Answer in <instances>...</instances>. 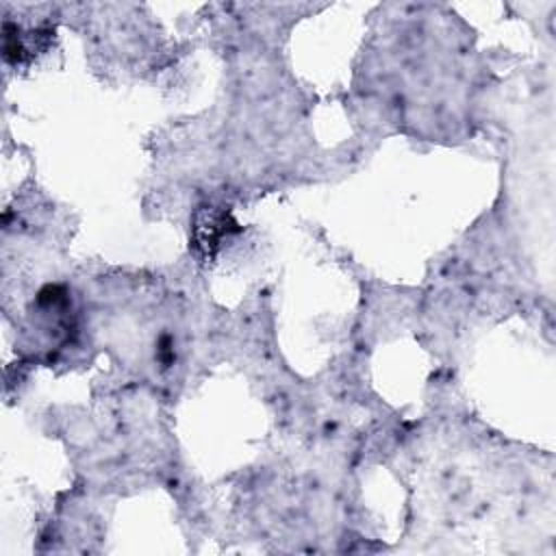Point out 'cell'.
I'll use <instances>...</instances> for the list:
<instances>
[{
  "label": "cell",
  "instance_id": "cell-1",
  "mask_svg": "<svg viewBox=\"0 0 556 556\" xmlns=\"http://www.w3.org/2000/svg\"><path fill=\"white\" fill-rule=\"evenodd\" d=\"M237 230V222L230 211L224 206H200L193 215L191 224V245L200 258H211L228 239L230 232Z\"/></svg>",
  "mask_w": 556,
  "mask_h": 556
}]
</instances>
